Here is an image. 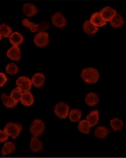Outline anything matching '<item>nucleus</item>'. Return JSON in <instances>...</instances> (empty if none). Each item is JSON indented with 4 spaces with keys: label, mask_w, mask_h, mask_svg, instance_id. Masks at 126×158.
Wrapping results in <instances>:
<instances>
[{
    "label": "nucleus",
    "mask_w": 126,
    "mask_h": 158,
    "mask_svg": "<svg viewBox=\"0 0 126 158\" xmlns=\"http://www.w3.org/2000/svg\"><path fill=\"white\" fill-rule=\"evenodd\" d=\"M22 95V92L18 87H15L10 94V97L17 103L20 101Z\"/></svg>",
    "instance_id": "28"
},
{
    "label": "nucleus",
    "mask_w": 126,
    "mask_h": 158,
    "mask_svg": "<svg viewBox=\"0 0 126 158\" xmlns=\"http://www.w3.org/2000/svg\"><path fill=\"white\" fill-rule=\"evenodd\" d=\"M81 77L86 83L95 84L99 79L100 74L96 69L88 68L83 69Z\"/></svg>",
    "instance_id": "1"
},
{
    "label": "nucleus",
    "mask_w": 126,
    "mask_h": 158,
    "mask_svg": "<svg viewBox=\"0 0 126 158\" xmlns=\"http://www.w3.org/2000/svg\"><path fill=\"white\" fill-rule=\"evenodd\" d=\"M6 70L10 75H14L18 72V68L14 63H11L6 65Z\"/></svg>",
    "instance_id": "29"
},
{
    "label": "nucleus",
    "mask_w": 126,
    "mask_h": 158,
    "mask_svg": "<svg viewBox=\"0 0 126 158\" xmlns=\"http://www.w3.org/2000/svg\"><path fill=\"white\" fill-rule=\"evenodd\" d=\"M110 125L114 131H119L124 127L123 121L118 118H114L111 120Z\"/></svg>",
    "instance_id": "25"
},
{
    "label": "nucleus",
    "mask_w": 126,
    "mask_h": 158,
    "mask_svg": "<svg viewBox=\"0 0 126 158\" xmlns=\"http://www.w3.org/2000/svg\"><path fill=\"white\" fill-rule=\"evenodd\" d=\"M9 41L13 46H17L23 42L24 38L23 36L19 33L15 32L11 34L9 36Z\"/></svg>",
    "instance_id": "15"
},
{
    "label": "nucleus",
    "mask_w": 126,
    "mask_h": 158,
    "mask_svg": "<svg viewBox=\"0 0 126 158\" xmlns=\"http://www.w3.org/2000/svg\"><path fill=\"white\" fill-rule=\"evenodd\" d=\"M1 39H2V36L0 35V41H1Z\"/></svg>",
    "instance_id": "32"
},
{
    "label": "nucleus",
    "mask_w": 126,
    "mask_h": 158,
    "mask_svg": "<svg viewBox=\"0 0 126 158\" xmlns=\"http://www.w3.org/2000/svg\"><path fill=\"white\" fill-rule=\"evenodd\" d=\"M8 136L4 131L0 130V143H4L8 139Z\"/></svg>",
    "instance_id": "31"
},
{
    "label": "nucleus",
    "mask_w": 126,
    "mask_h": 158,
    "mask_svg": "<svg viewBox=\"0 0 126 158\" xmlns=\"http://www.w3.org/2000/svg\"><path fill=\"white\" fill-rule=\"evenodd\" d=\"M110 24L112 27L115 28H120L124 24V19L119 14H116L110 21Z\"/></svg>",
    "instance_id": "23"
},
{
    "label": "nucleus",
    "mask_w": 126,
    "mask_h": 158,
    "mask_svg": "<svg viewBox=\"0 0 126 158\" xmlns=\"http://www.w3.org/2000/svg\"><path fill=\"white\" fill-rule=\"evenodd\" d=\"M86 118L91 127L96 126L99 120V113L98 111L96 110L91 112L89 115H87Z\"/></svg>",
    "instance_id": "21"
},
{
    "label": "nucleus",
    "mask_w": 126,
    "mask_h": 158,
    "mask_svg": "<svg viewBox=\"0 0 126 158\" xmlns=\"http://www.w3.org/2000/svg\"><path fill=\"white\" fill-rule=\"evenodd\" d=\"M22 24L24 27L29 28L32 32H41L49 29L50 25L46 22H42L39 24H35L31 22L27 19H24L22 20Z\"/></svg>",
    "instance_id": "2"
},
{
    "label": "nucleus",
    "mask_w": 126,
    "mask_h": 158,
    "mask_svg": "<svg viewBox=\"0 0 126 158\" xmlns=\"http://www.w3.org/2000/svg\"><path fill=\"white\" fill-rule=\"evenodd\" d=\"M16 146L14 144L11 142H6L2 149V155L3 156L10 155L14 152Z\"/></svg>",
    "instance_id": "20"
},
{
    "label": "nucleus",
    "mask_w": 126,
    "mask_h": 158,
    "mask_svg": "<svg viewBox=\"0 0 126 158\" xmlns=\"http://www.w3.org/2000/svg\"><path fill=\"white\" fill-rule=\"evenodd\" d=\"M51 20L55 26L58 28H63L67 24L66 19L63 15L59 12H57L53 15L51 18Z\"/></svg>",
    "instance_id": "8"
},
{
    "label": "nucleus",
    "mask_w": 126,
    "mask_h": 158,
    "mask_svg": "<svg viewBox=\"0 0 126 158\" xmlns=\"http://www.w3.org/2000/svg\"><path fill=\"white\" fill-rule=\"evenodd\" d=\"M16 85L22 92H27L30 90L32 84L30 79L25 76H22L17 80Z\"/></svg>",
    "instance_id": "7"
},
{
    "label": "nucleus",
    "mask_w": 126,
    "mask_h": 158,
    "mask_svg": "<svg viewBox=\"0 0 126 158\" xmlns=\"http://www.w3.org/2000/svg\"><path fill=\"white\" fill-rule=\"evenodd\" d=\"M30 130L35 137H40L45 130V123L40 119H35L30 127Z\"/></svg>",
    "instance_id": "4"
},
{
    "label": "nucleus",
    "mask_w": 126,
    "mask_h": 158,
    "mask_svg": "<svg viewBox=\"0 0 126 158\" xmlns=\"http://www.w3.org/2000/svg\"><path fill=\"white\" fill-rule=\"evenodd\" d=\"M81 116V111L78 109H73L69 113V118L72 122H76L79 121Z\"/></svg>",
    "instance_id": "26"
},
{
    "label": "nucleus",
    "mask_w": 126,
    "mask_h": 158,
    "mask_svg": "<svg viewBox=\"0 0 126 158\" xmlns=\"http://www.w3.org/2000/svg\"><path fill=\"white\" fill-rule=\"evenodd\" d=\"M92 127L87 120H82L79 121L78 126V129L83 134H88L90 131V128Z\"/></svg>",
    "instance_id": "24"
},
{
    "label": "nucleus",
    "mask_w": 126,
    "mask_h": 158,
    "mask_svg": "<svg viewBox=\"0 0 126 158\" xmlns=\"http://www.w3.org/2000/svg\"><path fill=\"white\" fill-rule=\"evenodd\" d=\"M1 99L4 105L7 108L13 109L17 105V103L14 101L11 97L7 96L5 94H3Z\"/></svg>",
    "instance_id": "18"
},
{
    "label": "nucleus",
    "mask_w": 126,
    "mask_h": 158,
    "mask_svg": "<svg viewBox=\"0 0 126 158\" xmlns=\"http://www.w3.org/2000/svg\"><path fill=\"white\" fill-rule=\"evenodd\" d=\"M20 101L22 105L26 107H29L33 104L34 98L30 92H24L22 94Z\"/></svg>",
    "instance_id": "14"
},
{
    "label": "nucleus",
    "mask_w": 126,
    "mask_h": 158,
    "mask_svg": "<svg viewBox=\"0 0 126 158\" xmlns=\"http://www.w3.org/2000/svg\"><path fill=\"white\" fill-rule=\"evenodd\" d=\"M30 147L32 151L37 153L43 150V144L42 142L36 137H33L31 139Z\"/></svg>",
    "instance_id": "16"
},
{
    "label": "nucleus",
    "mask_w": 126,
    "mask_h": 158,
    "mask_svg": "<svg viewBox=\"0 0 126 158\" xmlns=\"http://www.w3.org/2000/svg\"><path fill=\"white\" fill-rule=\"evenodd\" d=\"M83 29L85 33L89 35H93L98 31V27L94 26L90 20H86L83 24Z\"/></svg>",
    "instance_id": "17"
},
{
    "label": "nucleus",
    "mask_w": 126,
    "mask_h": 158,
    "mask_svg": "<svg viewBox=\"0 0 126 158\" xmlns=\"http://www.w3.org/2000/svg\"><path fill=\"white\" fill-rule=\"evenodd\" d=\"M109 133V130L105 127H98L94 131V136L99 139H105Z\"/></svg>",
    "instance_id": "22"
},
{
    "label": "nucleus",
    "mask_w": 126,
    "mask_h": 158,
    "mask_svg": "<svg viewBox=\"0 0 126 158\" xmlns=\"http://www.w3.org/2000/svg\"><path fill=\"white\" fill-rule=\"evenodd\" d=\"M45 76L42 73H37L34 75L32 78V84L36 88H40L42 87L45 83Z\"/></svg>",
    "instance_id": "13"
},
{
    "label": "nucleus",
    "mask_w": 126,
    "mask_h": 158,
    "mask_svg": "<svg viewBox=\"0 0 126 158\" xmlns=\"http://www.w3.org/2000/svg\"><path fill=\"white\" fill-rule=\"evenodd\" d=\"M100 14L105 21L110 22L116 15V12L109 6H106L100 10Z\"/></svg>",
    "instance_id": "9"
},
{
    "label": "nucleus",
    "mask_w": 126,
    "mask_h": 158,
    "mask_svg": "<svg viewBox=\"0 0 126 158\" xmlns=\"http://www.w3.org/2000/svg\"><path fill=\"white\" fill-rule=\"evenodd\" d=\"M69 106L66 103L59 102L54 108V113L57 117L62 119H65L67 117L69 112Z\"/></svg>",
    "instance_id": "5"
},
{
    "label": "nucleus",
    "mask_w": 126,
    "mask_h": 158,
    "mask_svg": "<svg viewBox=\"0 0 126 158\" xmlns=\"http://www.w3.org/2000/svg\"><path fill=\"white\" fill-rule=\"evenodd\" d=\"M85 101L87 105L92 107L95 106L98 103L99 98L96 94L90 93L86 95Z\"/></svg>",
    "instance_id": "19"
},
{
    "label": "nucleus",
    "mask_w": 126,
    "mask_h": 158,
    "mask_svg": "<svg viewBox=\"0 0 126 158\" xmlns=\"http://www.w3.org/2000/svg\"><path fill=\"white\" fill-rule=\"evenodd\" d=\"M23 14L25 16L29 17H31L38 13V9L32 3H28L23 5L22 7Z\"/></svg>",
    "instance_id": "11"
},
{
    "label": "nucleus",
    "mask_w": 126,
    "mask_h": 158,
    "mask_svg": "<svg viewBox=\"0 0 126 158\" xmlns=\"http://www.w3.org/2000/svg\"><path fill=\"white\" fill-rule=\"evenodd\" d=\"M7 81L8 79L5 74L0 72V87H3Z\"/></svg>",
    "instance_id": "30"
},
{
    "label": "nucleus",
    "mask_w": 126,
    "mask_h": 158,
    "mask_svg": "<svg viewBox=\"0 0 126 158\" xmlns=\"http://www.w3.org/2000/svg\"><path fill=\"white\" fill-rule=\"evenodd\" d=\"M22 129V127L18 123H9L5 127L4 131L7 133L8 136L13 139L17 138Z\"/></svg>",
    "instance_id": "3"
},
{
    "label": "nucleus",
    "mask_w": 126,
    "mask_h": 158,
    "mask_svg": "<svg viewBox=\"0 0 126 158\" xmlns=\"http://www.w3.org/2000/svg\"><path fill=\"white\" fill-rule=\"evenodd\" d=\"M34 40L38 47L42 48L46 47L49 44L48 34L45 32L38 33L35 36Z\"/></svg>",
    "instance_id": "6"
},
{
    "label": "nucleus",
    "mask_w": 126,
    "mask_h": 158,
    "mask_svg": "<svg viewBox=\"0 0 126 158\" xmlns=\"http://www.w3.org/2000/svg\"><path fill=\"white\" fill-rule=\"evenodd\" d=\"M90 22L96 27H102L107 24V22L105 21L98 12H96L91 15L90 18Z\"/></svg>",
    "instance_id": "10"
},
{
    "label": "nucleus",
    "mask_w": 126,
    "mask_h": 158,
    "mask_svg": "<svg viewBox=\"0 0 126 158\" xmlns=\"http://www.w3.org/2000/svg\"><path fill=\"white\" fill-rule=\"evenodd\" d=\"M21 54V52L20 49L17 46H13L6 52L7 57L12 60L16 61H18L20 60Z\"/></svg>",
    "instance_id": "12"
},
{
    "label": "nucleus",
    "mask_w": 126,
    "mask_h": 158,
    "mask_svg": "<svg viewBox=\"0 0 126 158\" xmlns=\"http://www.w3.org/2000/svg\"><path fill=\"white\" fill-rule=\"evenodd\" d=\"M12 32V28L5 23L0 25V35L1 36L6 38L9 37Z\"/></svg>",
    "instance_id": "27"
}]
</instances>
